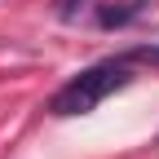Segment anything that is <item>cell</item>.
Instances as JSON below:
<instances>
[{
	"label": "cell",
	"instance_id": "6da1fadb",
	"mask_svg": "<svg viewBox=\"0 0 159 159\" xmlns=\"http://www.w3.org/2000/svg\"><path fill=\"white\" fill-rule=\"evenodd\" d=\"M128 80H133L128 57H106V62H97V66H89V71L71 75L66 84L53 93L49 111H53V115H84V111H93L97 102H106L115 89H124Z\"/></svg>",
	"mask_w": 159,
	"mask_h": 159
},
{
	"label": "cell",
	"instance_id": "7a4b0ae2",
	"mask_svg": "<svg viewBox=\"0 0 159 159\" xmlns=\"http://www.w3.org/2000/svg\"><path fill=\"white\" fill-rule=\"evenodd\" d=\"M142 9H146V0H124V5H115V9H102V13H97V27L119 31V27H128L133 18H142Z\"/></svg>",
	"mask_w": 159,
	"mask_h": 159
},
{
	"label": "cell",
	"instance_id": "3957f363",
	"mask_svg": "<svg viewBox=\"0 0 159 159\" xmlns=\"http://www.w3.org/2000/svg\"><path fill=\"white\" fill-rule=\"evenodd\" d=\"M84 5H89V0H53V9H57V18H62V22H71Z\"/></svg>",
	"mask_w": 159,
	"mask_h": 159
}]
</instances>
